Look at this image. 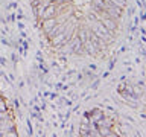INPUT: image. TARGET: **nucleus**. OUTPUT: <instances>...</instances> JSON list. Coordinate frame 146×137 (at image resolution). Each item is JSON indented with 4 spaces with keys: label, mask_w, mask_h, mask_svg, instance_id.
<instances>
[{
    "label": "nucleus",
    "mask_w": 146,
    "mask_h": 137,
    "mask_svg": "<svg viewBox=\"0 0 146 137\" xmlns=\"http://www.w3.org/2000/svg\"><path fill=\"white\" fill-rule=\"evenodd\" d=\"M93 5L98 8V11H105L108 6V3L105 2V0H93Z\"/></svg>",
    "instance_id": "423d86ee"
},
{
    "label": "nucleus",
    "mask_w": 146,
    "mask_h": 137,
    "mask_svg": "<svg viewBox=\"0 0 146 137\" xmlns=\"http://www.w3.org/2000/svg\"><path fill=\"white\" fill-rule=\"evenodd\" d=\"M93 31L100 37V38H104V40H110V37L113 35V32H111V31H108L107 27H105L100 21H99V23L96 21V25H94V27H93Z\"/></svg>",
    "instance_id": "f257e3e1"
},
{
    "label": "nucleus",
    "mask_w": 146,
    "mask_h": 137,
    "mask_svg": "<svg viewBox=\"0 0 146 137\" xmlns=\"http://www.w3.org/2000/svg\"><path fill=\"white\" fill-rule=\"evenodd\" d=\"M56 15V5L55 3H49L44 6V12H43V20L44 18H50Z\"/></svg>",
    "instance_id": "7ed1b4c3"
},
{
    "label": "nucleus",
    "mask_w": 146,
    "mask_h": 137,
    "mask_svg": "<svg viewBox=\"0 0 146 137\" xmlns=\"http://www.w3.org/2000/svg\"><path fill=\"white\" fill-rule=\"evenodd\" d=\"M76 35H78V38H79V41H81L82 44H84L85 41H88V34H87V31H85V29H79Z\"/></svg>",
    "instance_id": "0eeeda50"
},
{
    "label": "nucleus",
    "mask_w": 146,
    "mask_h": 137,
    "mask_svg": "<svg viewBox=\"0 0 146 137\" xmlns=\"http://www.w3.org/2000/svg\"><path fill=\"white\" fill-rule=\"evenodd\" d=\"M55 25H58L56 18L55 17H50V18H44V20H41V27H43L44 32H49Z\"/></svg>",
    "instance_id": "20e7f679"
},
{
    "label": "nucleus",
    "mask_w": 146,
    "mask_h": 137,
    "mask_svg": "<svg viewBox=\"0 0 146 137\" xmlns=\"http://www.w3.org/2000/svg\"><path fill=\"white\" fill-rule=\"evenodd\" d=\"M82 47H84V50L87 53H90V55H93V57H98V49L94 47L93 44H91V41H85L84 44H82Z\"/></svg>",
    "instance_id": "39448f33"
},
{
    "label": "nucleus",
    "mask_w": 146,
    "mask_h": 137,
    "mask_svg": "<svg viewBox=\"0 0 146 137\" xmlns=\"http://www.w3.org/2000/svg\"><path fill=\"white\" fill-rule=\"evenodd\" d=\"M31 5H32V8H36L40 5V0H31Z\"/></svg>",
    "instance_id": "1a4fd4ad"
},
{
    "label": "nucleus",
    "mask_w": 146,
    "mask_h": 137,
    "mask_svg": "<svg viewBox=\"0 0 146 137\" xmlns=\"http://www.w3.org/2000/svg\"><path fill=\"white\" fill-rule=\"evenodd\" d=\"M73 17H75L76 20H82V18H84V12H82V9H78V8L73 9Z\"/></svg>",
    "instance_id": "6e6552de"
},
{
    "label": "nucleus",
    "mask_w": 146,
    "mask_h": 137,
    "mask_svg": "<svg viewBox=\"0 0 146 137\" xmlns=\"http://www.w3.org/2000/svg\"><path fill=\"white\" fill-rule=\"evenodd\" d=\"M99 21L102 23V25L107 27L108 31H111L113 34H116V32H117V23H116V20H114V18H111V17H104V18H100Z\"/></svg>",
    "instance_id": "f03ea898"
},
{
    "label": "nucleus",
    "mask_w": 146,
    "mask_h": 137,
    "mask_svg": "<svg viewBox=\"0 0 146 137\" xmlns=\"http://www.w3.org/2000/svg\"><path fill=\"white\" fill-rule=\"evenodd\" d=\"M123 88H125V84H120V85H119V91H122Z\"/></svg>",
    "instance_id": "9d476101"
},
{
    "label": "nucleus",
    "mask_w": 146,
    "mask_h": 137,
    "mask_svg": "<svg viewBox=\"0 0 146 137\" xmlns=\"http://www.w3.org/2000/svg\"><path fill=\"white\" fill-rule=\"evenodd\" d=\"M0 64H3V66L6 64V61H5V58H0Z\"/></svg>",
    "instance_id": "9b49d317"
}]
</instances>
